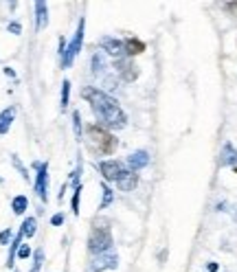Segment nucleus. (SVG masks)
Here are the masks:
<instances>
[{
	"mask_svg": "<svg viewBox=\"0 0 237 272\" xmlns=\"http://www.w3.org/2000/svg\"><path fill=\"white\" fill-rule=\"evenodd\" d=\"M81 97H86L90 103L92 112L97 117V125L105 127V130H123L127 125V117L121 110L118 101L110 97L108 92L99 90V88H83Z\"/></svg>",
	"mask_w": 237,
	"mask_h": 272,
	"instance_id": "f257e3e1",
	"label": "nucleus"
},
{
	"mask_svg": "<svg viewBox=\"0 0 237 272\" xmlns=\"http://www.w3.org/2000/svg\"><path fill=\"white\" fill-rule=\"evenodd\" d=\"M86 136H88V147H90L92 154L97 156H110V154L117 149V138L110 134L105 127L97 125V123H90L86 127Z\"/></svg>",
	"mask_w": 237,
	"mask_h": 272,
	"instance_id": "f03ea898",
	"label": "nucleus"
},
{
	"mask_svg": "<svg viewBox=\"0 0 237 272\" xmlns=\"http://www.w3.org/2000/svg\"><path fill=\"white\" fill-rule=\"evenodd\" d=\"M110 248H112V233H110L108 222L97 219L90 228V235H88V250L92 254H103L110 253Z\"/></svg>",
	"mask_w": 237,
	"mask_h": 272,
	"instance_id": "7ed1b4c3",
	"label": "nucleus"
},
{
	"mask_svg": "<svg viewBox=\"0 0 237 272\" xmlns=\"http://www.w3.org/2000/svg\"><path fill=\"white\" fill-rule=\"evenodd\" d=\"M83 33H86V18H81L77 24V31H75L73 39H70L68 44H66L64 53H61V68H70L75 61V57L79 55V51H81V44H83Z\"/></svg>",
	"mask_w": 237,
	"mask_h": 272,
	"instance_id": "20e7f679",
	"label": "nucleus"
},
{
	"mask_svg": "<svg viewBox=\"0 0 237 272\" xmlns=\"http://www.w3.org/2000/svg\"><path fill=\"white\" fill-rule=\"evenodd\" d=\"M114 268H118V257L114 253H103V254H95L90 259L88 272H103V270H114Z\"/></svg>",
	"mask_w": 237,
	"mask_h": 272,
	"instance_id": "39448f33",
	"label": "nucleus"
},
{
	"mask_svg": "<svg viewBox=\"0 0 237 272\" xmlns=\"http://www.w3.org/2000/svg\"><path fill=\"white\" fill-rule=\"evenodd\" d=\"M97 169H99L101 175H103L105 180H110V182H118L121 175L125 174V169H123V165L118 160H101L99 165H97Z\"/></svg>",
	"mask_w": 237,
	"mask_h": 272,
	"instance_id": "423d86ee",
	"label": "nucleus"
},
{
	"mask_svg": "<svg viewBox=\"0 0 237 272\" xmlns=\"http://www.w3.org/2000/svg\"><path fill=\"white\" fill-rule=\"evenodd\" d=\"M114 68H117V75L123 79V81H134L136 77H138V68L134 66V61L130 59V57H121V59L114 61Z\"/></svg>",
	"mask_w": 237,
	"mask_h": 272,
	"instance_id": "0eeeda50",
	"label": "nucleus"
},
{
	"mask_svg": "<svg viewBox=\"0 0 237 272\" xmlns=\"http://www.w3.org/2000/svg\"><path fill=\"white\" fill-rule=\"evenodd\" d=\"M38 178H35V193L42 202L48 200V165L46 162H38Z\"/></svg>",
	"mask_w": 237,
	"mask_h": 272,
	"instance_id": "6e6552de",
	"label": "nucleus"
},
{
	"mask_svg": "<svg viewBox=\"0 0 237 272\" xmlns=\"http://www.w3.org/2000/svg\"><path fill=\"white\" fill-rule=\"evenodd\" d=\"M101 48H103L105 53H110V55H114L117 59H121V57L125 55V44L117 38H103L101 39Z\"/></svg>",
	"mask_w": 237,
	"mask_h": 272,
	"instance_id": "1a4fd4ad",
	"label": "nucleus"
},
{
	"mask_svg": "<svg viewBox=\"0 0 237 272\" xmlns=\"http://www.w3.org/2000/svg\"><path fill=\"white\" fill-rule=\"evenodd\" d=\"M127 165H130V171L143 169V167L149 165V154L145 152V149H136V152H132L130 156H127Z\"/></svg>",
	"mask_w": 237,
	"mask_h": 272,
	"instance_id": "9d476101",
	"label": "nucleus"
},
{
	"mask_svg": "<svg viewBox=\"0 0 237 272\" xmlns=\"http://www.w3.org/2000/svg\"><path fill=\"white\" fill-rule=\"evenodd\" d=\"M219 165L222 167H237V149L231 143H226L219 152Z\"/></svg>",
	"mask_w": 237,
	"mask_h": 272,
	"instance_id": "9b49d317",
	"label": "nucleus"
},
{
	"mask_svg": "<svg viewBox=\"0 0 237 272\" xmlns=\"http://www.w3.org/2000/svg\"><path fill=\"white\" fill-rule=\"evenodd\" d=\"M48 24V7H46V2H35V29L38 31H42L44 26Z\"/></svg>",
	"mask_w": 237,
	"mask_h": 272,
	"instance_id": "f8f14e48",
	"label": "nucleus"
},
{
	"mask_svg": "<svg viewBox=\"0 0 237 272\" xmlns=\"http://www.w3.org/2000/svg\"><path fill=\"white\" fill-rule=\"evenodd\" d=\"M118 189H121V191H134V189H136V184H138V175H136L134 174V171H127L125 169V174H123L121 175V180H118Z\"/></svg>",
	"mask_w": 237,
	"mask_h": 272,
	"instance_id": "ddd939ff",
	"label": "nucleus"
},
{
	"mask_svg": "<svg viewBox=\"0 0 237 272\" xmlns=\"http://www.w3.org/2000/svg\"><path fill=\"white\" fill-rule=\"evenodd\" d=\"M123 44H125V57L140 55V53L145 51V44L140 42V39H136V38H127Z\"/></svg>",
	"mask_w": 237,
	"mask_h": 272,
	"instance_id": "4468645a",
	"label": "nucleus"
},
{
	"mask_svg": "<svg viewBox=\"0 0 237 272\" xmlns=\"http://www.w3.org/2000/svg\"><path fill=\"white\" fill-rule=\"evenodd\" d=\"M13 118H16V108H7L0 112V134H7Z\"/></svg>",
	"mask_w": 237,
	"mask_h": 272,
	"instance_id": "2eb2a0df",
	"label": "nucleus"
},
{
	"mask_svg": "<svg viewBox=\"0 0 237 272\" xmlns=\"http://www.w3.org/2000/svg\"><path fill=\"white\" fill-rule=\"evenodd\" d=\"M20 233H22L24 237H33L35 233H38V219H35V217H26L24 222H22Z\"/></svg>",
	"mask_w": 237,
	"mask_h": 272,
	"instance_id": "dca6fc26",
	"label": "nucleus"
},
{
	"mask_svg": "<svg viewBox=\"0 0 237 272\" xmlns=\"http://www.w3.org/2000/svg\"><path fill=\"white\" fill-rule=\"evenodd\" d=\"M26 206H29V200H26L24 195H16V197H13L11 209H13V213H16V215H22V213H24Z\"/></svg>",
	"mask_w": 237,
	"mask_h": 272,
	"instance_id": "f3484780",
	"label": "nucleus"
},
{
	"mask_svg": "<svg viewBox=\"0 0 237 272\" xmlns=\"http://www.w3.org/2000/svg\"><path fill=\"white\" fill-rule=\"evenodd\" d=\"M101 193H103V197H101L99 209H108V206L112 204V200H114V193H112V189H110L108 184H103V187H101Z\"/></svg>",
	"mask_w": 237,
	"mask_h": 272,
	"instance_id": "a211bd4d",
	"label": "nucleus"
},
{
	"mask_svg": "<svg viewBox=\"0 0 237 272\" xmlns=\"http://www.w3.org/2000/svg\"><path fill=\"white\" fill-rule=\"evenodd\" d=\"M103 68H105L103 55H101V53H97V55L92 57V75H95V77H99V75L103 73Z\"/></svg>",
	"mask_w": 237,
	"mask_h": 272,
	"instance_id": "6ab92c4d",
	"label": "nucleus"
},
{
	"mask_svg": "<svg viewBox=\"0 0 237 272\" xmlns=\"http://www.w3.org/2000/svg\"><path fill=\"white\" fill-rule=\"evenodd\" d=\"M68 103H70V81L66 79V81L61 83V110H66Z\"/></svg>",
	"mask_w": 237,
	"mask_h": 272,
	"instance_id": "aec40b11",
	"label": "nucleus"
},
{
	"mask_svg": "<svg viewBox=\"0 0 237 272\" xmlns=\"http://www.w3.org/2000/svg\"><path fill=\"white\" fill-rule=\"evenodd\" d=\"M73 127H75V136H77V140H81L83 127H81V117H79V112H73Z\"/></svg>",
	"mask_w": 237,
	"mask_h": 272,
	"instance_id": "412c9836",
	"label": "nucleus"
},
{
	"mask_svg": "<svg viewBox=\"0 0 237 272\" xmlns=\"http://www.w3.org/2000/svg\"><path fill=\"white\" fill-rule=\"evenodd\" d=\"M42 263H44V250L40 248V250H35V254H33V268H31V272H40Z\"/></svg>",
	"mask_w": 237,
	"mask_h": 272,
	"instance_id": "4be33fe9",
	"label": "nucleus"
},
{
	"mask_svg": "<svg viewBox=\"0 0 237 272\" xmlns=\"http://www.w3.org/2000/svg\"><path fill=\"white\" fill-rule=\"evenodd\" d=\"M79 197H81V184H77V187H75L73 202H70V206H73V213H75V215H79Z\"/></svg>",
	"mask_w": 237,
	"mask_h": 272,
	"instance_id": "5701e85b",
	"label": "nucleus"
},
{
	"mask_svg": "<svg viewBox=\"0 0 237 272\" xmlns=\"http://www.w3.org/2000/svg\"><path fill=\"white\" fill-rule=\"evenodd\" d=\"M11 160H13V165H16V167H18V171H20V174H22V178H24V180H29V174H26V169H24V165H22V162H20V158H18V156H13V158H11Z\"/></svg>",
	"mask_w": 237,
	"mask_h": 272,
	"instance_id": "b1692460",
	"label": "nucleus"
},
{
	"mask_svg": "<svg viewBox=\"0 0 237 272\" xmlns=\"http://www.w3.org/2000/svg\"><path fill=\"white\" fill-rule=\"evenodd\" d=\"M18 257H20V259H29L31 257V248H29V246H20V250H18Z\"/></svg>",
	"mask_w": 237,
	"mask_h": 272,
	"instance_id": "393cba45",
	"label": "nucleus"
},
{
	"mask_svg": "<svg viewBox=\"0 0 237 272\" xmlns=\"http://www.w3.org/2000/svg\"><path fill=\"white\" fill-rule=\"evenodd\" d=\"M9 239H11V228H4L0 233V244H9Z\"/></svg>",
	"mask_w": 237,
	"mask_h": 272,
	"instance_id": "a878e982",
	"label": "nucleus"
},
{
	"mask_svg": "<svg viewBox=\"0 0 237 272\" xmlns=\"http://www.w3.org/2000/svg\"><path fill=\"white\" fill-rule=\"evenodd\" d=\"M61 222H64V213H55L51 217V224L53 226H61Z\"/></svg>",
	"mask_w": 237,
	"mask_h": 272,
	"instance_id": "bb28decb",
	"label": "nucleus"
},
{
	"mask_svg": "<svg viewBox=\"0 0 237 272\" xmlns=\"http://www.w3.org/2000/svg\"><path fill=\"white\" fill-rule=\"evenodd\" d=\"M9 31H11V33H20L22 31V26H20V22H11V24H9Z\"/></svg>",
	"mask_w": 237,
	"mask_h": 272,
	"instance_id": "cd10ccee",
	"label": "nucleus"
},
{
	"mask_svg": "<svg viewBox=\"0 0 237 272\" xmlns=\"http://www.w3.org/2000/svg\"><path fill=\"white\" fill-rule=\"evenodd\" d=\"M206 270H209V272H217V263L209 261V263H206Z\"/></svg>",
	"mask_w": 237,
	"mask_h": 272,
	"instance_id": "c85d7f7f",
	"label": "nucleus"
},
{
	"mask_svg": "<svg viewBox=\"0 0 237 272\" xmlns=\"http://www.w3.org/2000/svg\"><path fill=\"white\" fill-rule=\"evenodd\" d=\"M226 7H228V9H235V11H237V2H233V4H226Z\"/></svg>",
	"mask_w": 237,
	"mask_h": 272,
	"instance_id": "c756f323",
	"label": "nucleus"
},
{
	"mask_svg": "<svg viewBox=\"0 0 237 272\" xmlns=\"http://www.w3.org/2000/svg\"><path fill=\"white\" fill-rule=\"evenodd\" d=\"M235 174H237V167H235Z\"/></svg>",
	"mask_w": 237,
	"mask_h": 272,
	"instance_id": "7c9ffc66",
	"label": "nucleus"
},
{
	"mask_svg": "<svg viewBox=\"0 0 237 272\" xmlns=\"http://www.w3.org/2000/svg\"><path fill=\"white\" fill-rule=\"evenodd\" d=\"M0 182H2V178H0Z\"/></svg>",
	"mask_w": 237,
	"mask_h": 272,
	"instance_id": "2f4dec72",
	"label": "nucleus"
}]
</instances>
